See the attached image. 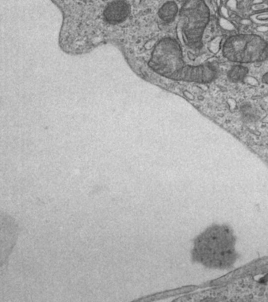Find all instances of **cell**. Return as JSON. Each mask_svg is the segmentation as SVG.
Segmentation results:
<instances>
[{
	"label": "cell",
	"instance_id": "6da1fadb",
	"mask_svg": "<svg viewBox=\"0 0 268 302\" xmlns=\"http://www.w3.org/2000/svg\"><path fill=\"white\" fill-rule=\"evenodd\" d=\"M161 74L172 80L207 84L216 78L217 69L211 63L192 65L183 59L180 46L173 39L162 40L154 62Z\"/></svg>",
	"mask_w": 268,
	"mask_h": 302
},
{
	"label": "cell",
	"instance_id": "8992f818",
	"mask_svg": "<svg viewBox=\"0 0 268 302\" xmlns=\"http://www.w3.org/2000/svg\"><path fill=\"white\" fill-rule=\"evenodd\" d=\"M263 80H264V82H265V83H266V84H268V73H267V74L265 75V76H264V78H263Z\"/></svg>",
	"mask_w": 268,
	"mask_h": 302
},
{
	"label": "cell",
	"instance_id": "3957f363",
	"mask_svg": "<svg viewBox=\"0 0 268 302\" xmlns=\"http://www.w3.org/2000/svg\"><path fill=\"white\" fill-rule=\"evenodd\" d=\"M222 55L229 61L240 64L261 62L268 60V44L257 35H234L226 39Z\"/></svg>",
	"mask_w": 268,
	"mask_h": 302
},
{
	"label": "cell",
	"instance_id": "277c9868",
	"mask_svg": "<svg viewBox=\"0 0 268 302\" xmlns=\"http://www.w3.org/2000/svg\"><path fill=\"white\" fill-rule=\"evenodd\" d=\"M183 20V33L187 46L193 49L202 48L204 31L210 21V13L200 0H189L181 13Z\"/></svg>",
	"mask_w": 268,
	"mask_h": 302
},
{
	"label": "cell",
	"instance_id": "5b68a950",
	"mask_svg": "<svg viewBox=\"0 0 268 302\" xmlns=\"http://www.w3.org/2000/svg\"><path fill=\"white\" fill-rule=\"evenodd\" d=\"M248 68L241 65H237L230 68L228 72V77L230 81L238 83L242 81L247 75Z\"/></svg>",
	"mask_w": 268,
	"mask_h": 302
},
{
	"label": "cell",
	"instance_id": "7a4b0ae2",
	"mask_svg": "<svg viewBox=\"0 0 268 302\" xmlns=\"http://www.w3.org/2000/svg\"><path fill=\"white\" fill-rule=\"evenodd\" d=\"M234 244V235L228 227H211L195 240L194 260L210 268H228L236 260Z\"/></svg>",
	"mask_w": 268,
	"mask_h": 302
}]
</instances>
